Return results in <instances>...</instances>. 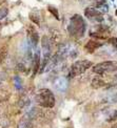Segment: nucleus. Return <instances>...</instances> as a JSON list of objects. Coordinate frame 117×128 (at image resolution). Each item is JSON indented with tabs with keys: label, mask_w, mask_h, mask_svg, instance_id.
<instances>
[{
	"label": "nucleus",
	"mask_w": 117,
	"mask_h": 128,
	"mask_svg": "<svg viewBox=\"0 0 117 128\" xmlns=\"http://www.w3.org/2000/svg\"><path fill=\"white\" fill-rule=\"evenodd\" d=\"M86 28H87L86 22H84L83 18L80 15L75 14L74 16H72L70 19V23H69V26H68L69 34L72 37H74V38L80 39L83 37L84 33H86Z\"/></svg>",
	"instance_id": "1"
},
{
	"label": "nucleus",
	"mask_w": 117,
	"mask_h": 128,
	"mask_svg": "<svg viewBox=\"0 0 117 128\" xmlns=\"http://www.w3.org/2000/svg\"><path fill=\"white\" fill-rule=\"evenodd\" d=\"M36 102L39 106L44 108H53L55 106V97L50 89L42 88L36 94Z\"/></svg>",
	"instance_id": "2"
},
{
	"label": "nucleus",
	"mask_w": 117,
	"mask_h": 128,
	"mask_svg": "<svg viewBox=\"0 0 117 128\" xmlns=\"http://www.w3.org/2000/svg\"><path fill=\"white\" fill-rule=\"evenodd\" d=\"M93 63L89 60H81V61H76L72 64L70 74L69 77L70 78H75L77 76H80L83 72H86L90 67H92Z\"/></svg>",
	"instance_id": "3"
},
{
	"label": "nucleus",
	"mask_w": 117,
	"mask_h": 128,
	"mask_svg": "<svg viewBox=\"0 0 117 128\" xmlns=\"http://www.w3.org/2000/svg\"><path fill=\"white\" fill-rule=\"evenodd\" d=\"M77 55V48L76 46L72 43H65L59 46V50H57L56 56L60 61L65 60L69 57H75Z\"/></svg>",
	"instance_id": "4"
},
{
	"label": "nucleus",
	"mask_w": 117,
	"mask_h": 128,
	"mask_svg": "<svg viewBox=\"0 0 117 128\" xmlns=\"http://www.w3.org/2000/svg\"><path fill=\"white\" fill-rule=\"evenodd\" d=\"M41 45H42V62L41 63V67H40V72L42 74V72H43V68L44 66L46 65V63L49 62L50 58L52 57L51 55V40L49 37L46 36H43L41 39Z\"/></svg>",
	"instance_id": "5"
},
{
	"label": "nucleus",
	"mask_w": 117,
	"mask_h": 128,
	"mask_svg": "<svg viewBox=\"0 0 117 128\" xmlns=\"http://www.w3.org/2000/svg\"><path fill=\"white\" fill-rule=\"evenodd\" d=\"M116 70V63L114 61H104L100 62L93 66V72L97 74H103L107 72Z\"/></svg>",
	"instance_id": "6"
},
{
	"label": "nucleus",
	"mask_w": 117,
	"mask_h": 128,
	"mask_svg": "<svg viewBox=\"0 0 117 128\" xmlns=\"http://www.w3.org/2000/svg\"><path fill=\"white\" fill-rule=\"evenodd\" d=\"M84 16H86L88 19L92 20V21H96V22H102L103 21L102 13H100L99 10L95 8H91V6L87 8L84 10Z\"/></svg>",
	"instance_id": "7"
},
{
	"label": "nucleus",
	"mask_w": 117,
	"mask_h": 128,
	"mask_svg": "<svg viewBox=\"0 0 117 128\" xmlns=\"http://www.w3.org/2000/svg\"><path fill=\"white\" fill-rule=\"evenodd\" d=\"M28 40L31 42L33 48L36 50L37 48V44H38V41H39V35H38V32H37L32 25L28 26Z\"/></svg>",
	"instance_id": "8"
},
{
	"label": "nucleus",
	"mask_w": 117,
	"mask_h": 128,
	"mask_svg": "<svg viewBox=\"0 0 117 128\" xmlns=\"http://www.w3.org/2000/svg\"><path fill=\"white\" fill-rule=\"evenodd\" d=\"M54 87L58 92H66L69 87V80L65 77H59L55 80Z\"/></svg>",
	"instance_id": "9"
},
{
	"label": "nucleus",
	"mask_w": 117,
	"mask_h": 128,
	"mask_svg": "<svg viewBox=\"0 0 117 128\" xmlns=\"http://www.w3.org/2000/svg\"><path fill=\"white\" fill-rule=\"evenodd\" d=\"M101 43L98 41H95V40H90L88 43L86 44V46H84V48H86V50L88 52H90V54H93V52L98 50L99 47H101Z\"/></svg>",
	"instance_id": "10"
},
{
	"label": "nucleus",
	"mask_w": 117,
	"mask_h": 128,
	"mask_svg": "<svg viewBox=\"0 0 117 128\" xmlns=\"http://www.w3.org/2000/svg\"><path fill=\"white\" fill-rule=\"evenodd\" d=\"M104 85H105L104 80H103L102 78H100V77H95V78H93L92 82H91V86H92L93 88H96V89L103 87Z\"/></svg>",
	"instance_id": "11"
},
{
	"label": "nucleus",
	"mask_w": 117,
	"mask_h": 128,
	"mask_svg": "<svg viewBox=\"0 0 117 128\" xmlns=\"http://www.w3.org/2000/svg\"><path fill=\"white\" fill-rule=\"evenodd\" d=\"M30 19L33 21L34 23H36L37 25H40V17L38 13H31L30 14Z\"/></svg>",
	"instance_id": "12"
},
{
	"label": "nucleus",
	"mask_w": 117,
	"mask_h": 128,
	"mask_svg": "<svg viewBox=\"0 0 117 128\" xmlns=\"http://www.w3.org/2000/svg\"><path fill=\"white\" fill-rule=\"evenodd\" d=\"M47 10H50V13L54 16V17L57 19V20H59L60 18H59V13H58V10L56 8H54V6H52V5H49V8H47Z\"/></svg>",
	"instance_id": "13"
},
{
	"label": "nucleus",
	"mask_w": 117,
	"mask_h": 128,
	"mask_svg": "<svg viewBox=\"0 0 117 128\" xmlns=\"http://www.w3.org/2000/svg\"><path fill=\"white\" fill-rule=\"evenodd\" d=\"M7 57H8V48H3L0 52V62L2 64L5 63V60H7Z\"/></svg>",
	"instance_id": "14"
},
{
	"label": "nucleus",
	"mask_w": 117,
	"mask_h": 128,
	"mask_svg": "<svg viewBox=\"0 0 117 128\" xmlns=\"http://www.w3.org/2000/svg\"><path fill=\"white\" fill-rule=\"evenodd\" d=\"M9 14V10L7 8H0V20H2L3 18H5Z\"/></svg>",
	"instance_id": "15"
},
{
	"label": "nucleus",
	"mask_w": 117,
	"mask_h": 128,
	"mask_svg": "<svg viewBox=\"0 0 117 128\" xmlns=\"http://www.w3.org/2000/svg\"><path fill=\"white\" fill-rule=\"evenodd\" d=\"M95 3H96V8H98L105 3V0H95Z\"/></svg>",
	"instance_id": "16"
},
{
	"label": "nucleus",
	"mask_w": 117,
	"mask_h": 128,
	"mask_svg": "<svg viewBox=\"0 0 117 128\" xmlns=\"http://www.w3.org/2000/svg\"><path fill=\"white\" fill-rule=\"evenodd\" d=\"M15 85H16V87H17V89H20L21 88V83L19 82V79L18 78H15Z\"/></svg>",
	"instance_id": "17"
},
{
	"label": "nucleus",
	"mask_w": 117,
	"mask_h": 128,
	"mask_svg": "<svg viewBox=\"0 0 117 128\" xmlns=\"http://www.w3.org/2000/svg\"><path fill=\"white\" fill-rule=\"evenodd\" d=\"M0 28H1V25H0Z\"/></svg>",
	"instance_id": "18"
},
{
	"label": "nucleus",
	"mask_w": 117,
	"mask_h": 128,
	"mask_svg": "<svg viewBox=\"0 0 117 128\" xmlns=\"http://www.w3.org/2000/svg\"><path fill=\"white\" fill-rule=\"evenodd\" d=\"M112 1H114V0H112Z\"/></svg>",
	"instance_id": "19"
}]
</instances>
